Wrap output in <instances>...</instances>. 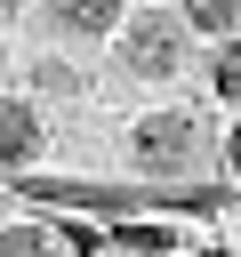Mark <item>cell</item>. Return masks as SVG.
Here are the masks:
<instances>
[{
    "instance_id": "ba28073f",
    "label": "cell",
    "mask_w": 241,
    "mask_h": 257,
    "mask_svg": "<svg viewBox=\"0 0 241 257\" xmlns=\"http://www.w3.org/2000/svg\"><path fill=\"white\" fill-rule=\"evenodd\" d=\"M225 169L241 177V120H233V137H225Z\"/></svg>"
},
{
    "instance_id": "277c9868",
    "label": "cell",
    "mask_w": 241,
    "mask_h": 257,
    "mask_svg": "<svg viewBox=\"0 0 241 257\" xmlns=\"http://www.w3.org/2000/svg\"><path fill=\"white\" fill-rule=\"evenodd\" d=\"M48 16H56L64 32L104 40V32H120V24H129V0H48Z\"/></svg>"
},
{
    "instance_id": "8992f818",
    "label": "cell",
    "mask_w": 241,
    "mask_h": 257,
    "mask_svg": "<svg viewBox=\"0 0 241 257\" xmlns=\"http://www.w3.org/2000/svg\"><path fill=\"white\" fill-rule=\"evenodd\" d=\"M0 257H64V249H56V233H40V225H8V233H0Z\"/></svg>"
},
{
    "instance_id": "7a4b0ae2",
    "label": "cell",
    "mask_w": 241,
    "mask_h": 257,
    "mask_svg": "<svg viewBox=\"0 0 241 257\" xmlns=\"http://www.w3.org/2000/svg\"><path fill=\"white\" fill-rule=\"evenodd\" d=\"M129 153H137L145 169H193V161H201V120H193V112H145L137 137H129Z\"/></svg>"
},
{
    "instance_id": "52a82bcc",
    "label": "cell",
    "mask_w": 241,
    "mask_h": 257,
    "mask_svg": "<svg viewBox=\"0 0 241 257\" xmlns=\"http://www.w3.org/2000/svg\"><path fill=\"white\" fill-rule=\"evenodd\" d=\"M209 80H217V96H225V104H241V40H225V48H217Z\"/></svg>"
},
{
    "instance_id": "6da1fadb",
    "label": "cell",
    "mask_w": 241,
    "mask_h": 257,
    "mask_svg": "<svg viewBox=\"0 0 241 257\" xmlns=\"http://www.w3.org/2000/svg\"><path fill=\"white\" fill-rule=\"evenodd\" d=\"M177 64H185V32L169 24V8L120 24V72H129V80H169Z\"/></svg>"
},
{
    "instance_id": "3957f363",
    "label": "cell",
    "mask_w": 241,
    "mask_h": 257,
    "mask_svg": "<svg viewBox=\"0 0 241 257\" xmlns=\"http://www.w3.org/2000/svg\"><path fill=\"white\" fill-rule=\"evenodd\" d=\"M32 153H40V112L16 104V96H0V169H24Z\"/></svg>"
},
{
    "instance_id": "5b68a950",
    "label": "cell",
    "mask_w": 241,
    "mask_h": 257,
    "mask_svg": "<svg viewBox=\"0 0 241 257\" xmlns=\"http://www.w3.org/2000/svg\"><path fill=\"white\" fill-rule=\"evenodd\" d=\"M185 24H193V32L233 40V32H241V0H185Z\"/></svg>"
}]
</instances>
